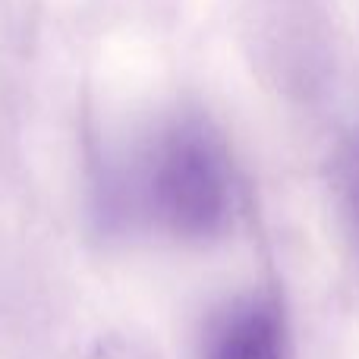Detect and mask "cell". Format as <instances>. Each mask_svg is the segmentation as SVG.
Wrapping results in <instances>:
<instances>
[{"label": "cell", "instance_id": "6da1fadb", "mask_svg": "<svg viewBox=\"0 0 359 359\" xmlns=\"http://www.w3.org/2000/svg\"><path fill=\"white\" fill-rule=\"evenodd\" d=\"M145 202L164 230L215 240L233 215V174L217 133L202 120H177L158 136L145 164Z\"/></svg>", "mask_w": 359, "mask_h": 359}, {"label": "cell", "instance_id": "7a4b0ae2", "mask_svg": "<svg viewBox=\"0 0 359 359\" xmlns=\"http://www.w3.org/2000/svg\"><path fill=\"white\" fill-rule=\"evenodd\" d=\"M202 359H284V322L271 299L243 297L211 318Z\"/></svg>", "mask_w": 359, "mask_h": 359}, {"label": "cell", "instance_id": "3957f363", "mask_svg": "<svg viewBox=\"0 0 359 359\" xmlns=\"http://www.w3.org/2000/svg\"><path fill=\"white\" fill-rule=\"evenodd\" d=\"M350 211H353V221H356V233H359V142L353 149V158H350Z\"/></svg>", "mask_w": 359, "mask_h": 359}]
</instances>
